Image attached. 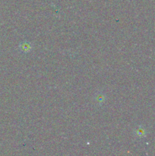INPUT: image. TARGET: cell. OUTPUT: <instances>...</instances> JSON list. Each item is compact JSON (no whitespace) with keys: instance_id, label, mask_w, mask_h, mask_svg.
I'll list each match as a JSON object with an SVG mask.
<instances>
[{"instance_id":"cell-1","label":"cell","mask_w":155,"mask_h":156,"mask_svg":"<svg viewBox=\"0 0 155 156\" xmlns=\"http://www.w3.org/2000/svg\"><path fill=\"white\" fill-rule=\"evenodd\" d=\"M20 48H21V51L22 52H28L30 51V49H31V46L30 44L27 42L22 43V44L20 45Z\"/></svg>"}]
</instances>
